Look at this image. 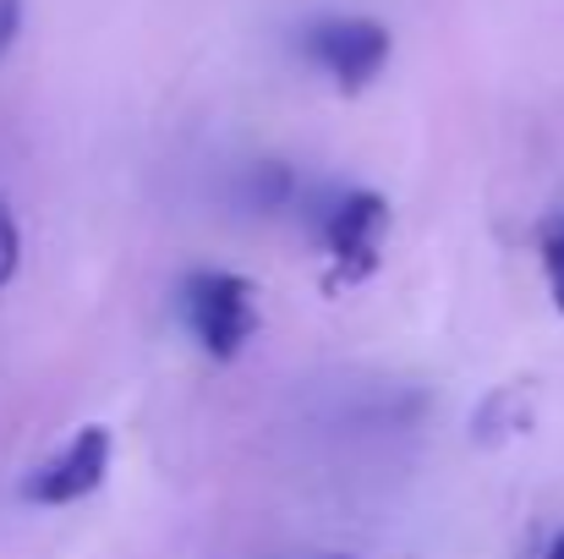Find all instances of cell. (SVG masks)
<instances>
[{"label":"cell","instance_id":"1","mask_svg":"<svg viewBox=\"0 0 564 559\" xmlns=\"http://www.w3.org/2000/svg\"><path fill=\"white\" fill-rule=\"evenodd\" d=\"M258 297H263L258 280H247L236 269H197L182 280V324L208 363H236L258 341V330H263Z\"/></svg>","mask_w":564,"mask_h":559},{"label":"cell","instance_id":"3","mask_svg":"<svg viewBox=\"0 0 564 559\" xmlns=\"http://www.w3.org/2000/svg\"><path fill=\"white\" fill-rule=\"evenodd\" d=\"M110 455H116V433L105 422H83L55 455H44L28 477H22V499L39 510H66L83 505L88 494L105 488L110 477Z\"/></svg>","mask_w":564,"mask_h":559},{"label":"cell","instance_id":"8","mask_svg":"<svg viewBox=\"0 0 564 559\" xmlns=\"http://www.w3.org/2000/svg\"><path fill=\"white\" fill-rule=\"evenodd\" d=\"M17 28H22V0H0V55L11 50Z\"/></svg>","mask_w":564,"mask_h":559},{"label":"cell","instance_id":"2","mask_svg":"<svg viewBox=\"0 0 564 559\" xmlns=\"http://www.w3.org/2000/svg\"><path fill=\"white\" fill-rule=\"evenodd\" d=\"M389 225H394V208H389V197L373 192V186H357V192H346L329 214H324V225H318V236H324V252H329V291H351V286H368L378 269H383V241H389Z\"/></svg>","mask_w":564,"mask_h":559},{"label":"cell","instance_id":"5","mask_svg":"<svg viewBox=\"0 0 564 559\" xmlns=\"http://www.w3.org/2000/svg\"><path fill=\"white\" fill-rule=\"evenodd\" d=\"M538 264H543V280H549L554 308L564 313V208L538 225Z\"/></svg>","mask_w":564,"mask_h":559},{"label":"cell","instance_id":"10","mask_svg":"<svg viewBox=\"0 0 564 559\" xmlns=\"http://www.w3.org/2000/svg\"><path fill=\"white\" fill-rule=\"evenodd\" d=\"M324 559H351V555H324Z\"/></svg>","mask_w":564,"mask_h":559},{"label":"cell","instance_id":"6","mask_svg":"<svg viewBox=\"0 0 564 559\" xmlns=\"http://www.w3.org/2000/svg\"><path fill=\"white\" fill-rule=\"evenodd\" d=\"M17 269H22V230H17V214L6 208V197H0V286H11Z\"/></svg>","mask_w":564,"mask_h":559},{"label":"cell","instance_id":"4","mask_svg":"<svg viewBox=\"0 0 564 559\" xmlns=\"http://www.w3.org/2000/svg\"><path fill=\"white\" fill-rule=\"evenodd\" d=\"M302 50H307V61L318 72H329V83L340 94H362L389 66L394 39H389V28L378 17H318L302 33Z\"/></svg>","mask_w":564,"mask_h":559},{"label":"cell","instance_id":"7","mask_svg":"<svg viewBox=\"0 0 564 559\" xmlns=\"http://www.w3.org/2000/svg\"><path fill=\"white\" fill-rule=\"evenodd\" d=\"M285 192H291V171L280 160L258 171V203H285Z\"/></svg>","mask_w":564,"mask_h":559},{"label":"cell","instance_id":"9","mask_svg":"<svg viewBox=\"0 0 564 559\" xmlns=\"http://www.w3.org/2000/svg\"><path fill=\"white\" fill-rule=\"evenodd\" d=\"M543 559H564V533L554 538V544H549V555H543Z\"/></svg>","mask_w":564,"mask_h":559}]
</instances>
